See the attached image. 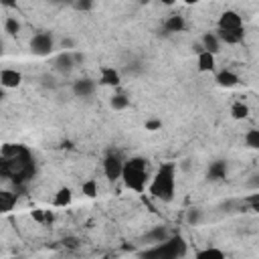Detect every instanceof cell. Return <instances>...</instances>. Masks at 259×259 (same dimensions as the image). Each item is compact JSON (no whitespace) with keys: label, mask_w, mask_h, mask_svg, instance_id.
<instances>
[{"label":"cell","mask_w":259,"mask_h":259,"mask_svg":"<svg viewBox=\"0 0 259 259\" xmlns=\"http://www.w3.org/2000/svg\"><path fill=\"white\" fill-rule=\"evenodd\" d=\"M148 190L154 198L162 200V202H170L174 198L176 192V166L174 164H162L158 168V172L152 176Z\"/></svg>","instance_id":"6da1fadb"},{"label":"cell","mask_w":259,"mask_h":259,"mask_svg":"<svg viewBox=\"0 0 259 259\" xmlns=\"http://www.w3.org/2000/svg\"><path fill=\"white\" fill-rule=\"evenodd\" d=\"M121 180H123V184H125L130 190L144 192L146 186H148L150 180H152V178H150V170H148V162H146L144 158H140V156L125 160Z\"/></svg>","instance_id":"7a4b0ae2"},{"label":"cell","mask_w":259,"mask_h":259,"mask_svg":"<svg viewBox=\"0 0 259 259\" xmlns=\"http://www.w3.org/2000/svg\"><path fill=\"white\" fill-rule=\"evenodd\" d=\"M217 34L221 38V42H227V45H237L243 40V16L235 10H227L221 14L219 18V24H217Z\"/></svg>","instance_id":"3957f363"},{"label":"cell","mask_w":259,"mask_h":259,"mask_svg":"<svg viewBox=\"0 0 259 259\" xmlns=\"http://www.w3.org/2000/svg\"><path fill=\"white\" fill-rule=\"evenodd\" d=\"M53 49H55V38H53L51 32L42 30V32L32 34V38H30V51H32L34 55L47 57V55L53 53Z\"/></svg>","instance_id":"277c9868"},{"label":"cell","mask_w":259,"mask_h":259,"mask_svg":"<svg viewBox=\"0 0 259 259\" xmlns=\"http://www.w3.org/2000/svg\"><path fill=\"white\" fill-rule=\"evenodd\" d=\"M123 164H125V160H121L117 154H109V156L103 160V172H105V176H107L109 180L121 178V174H123Z\"/></svg>","instance_id":"5b68a950"},{"label":"cell","mask_w":259,"mask_h":259,"mask_svg":"<svg viewBox=\"0 0 259 259\" xmlns=\"http://www.w3.org/2000/svg\"><path fill=\"white\" fill-rule=\"evenodd\" d=\"M75 67H77V61H75V53H73V51H63V53L57 55V59H55V69H57L59 73L67 75V73H71Z\"/></svg>","instance_id":"8992f818"},{"label":"cell","mask_w":259,"mask_h":259,"mask_svg":"<svg viewBox=\"0 0 259 259\" xmlns=\"http://www.w3.org/2000/svg\"><path fill=\"white\" fill-rule=\"evenodd\" d=\"M95 81L93 79H89V77H83V79H77L75 83H73V93H75V97H83V99H87V97H91L93 93H95Z\"/></svg>","instance_id":"52a82bcc"},{"label":"cell","mask_w":259,"mask_h":259,"mask_svg":"<svg viewBox=\"0 0 259 259\" xmlns=\"http://www.w3.org/2000/svg\"><path fill=\"white\" fill-rule=\"evenodd\" d=\"M221 38H219V34L217 32H204L202 34V38H200V47H198V53L200 51H206V53H210V55H217L219 51H221Z\"/></svg>","instance_id":"ba28073f"},{"label":"cell","mask_w":259,"mask_h":259,"mask_svg":"<svg viewBox=\"0 0 259 259\" xmlns=\"http://www.w3.org/2000/svg\"><path fill=\"white\" fill-rule=\"evenodd\" d=\"M22 81V75L16 71V69H2L0 73V83L4 89H12V87H18Z\"/></svg>","instance_id":"9c48e42d"},{"label":"cell","mask_w":259,"mask_h":259,"mask_svg":"<svg viewBox=\"0 0 259 259\" xmlns=\"http://www.w3.org/2000/svg\"><path fill=\"white\" fill-rule=\"evenodd\" d=\"M170 239V235H168V231L164 229V227H154V229H150L146 235H144V241L148 243V245H160V243H164V241H168Z\"/></svg>","instance_id":"30bf717a"},{"label":"cell","mask_w":259,"mask_h":259,"mask_svg":"<svg viewBox=\"0 0 259 259\" xmlns=\"http://www.w3.org/2000/svg\"><path fill=\"white\" fill-rule=\"evenodd\" d=\"M99 83H103V85H111V87H117V85H119V73H117L113 67H103V69H101Z\"/></svg>","instance_id":"8fae6325"},{"label":"cell","mask_w":259,"mask_h":259,"mask_svg":"<svg viewBox=\"0 0 259 259\" xmlns=\"http://www.w3.org/2000/svg\"><path fill=\"white\" fill-rule=\"evenodd\" d=\"M217 83H219L221 87H235V85L239 83V77H237L233 71L223 69V71L217 73Z\"/></svg>","instance_id":"7c38bea8"},{"label":"cell","mask_w":259,"mask_h":259,"mask_svg":"<svg viewBox=\"0 0 259 259\" xmlns=\"http://www.w3.org/2000/svg\"><path fill=\"white\" fill-rule=\"evenodd\" d=\"M225 176H227V162H223V160L210 162V166H208V178L210 180H223Z\"/></svg>","instance_id":"4fadbf2b"},{"label":"cell","mask_w":259,"mask_h":259,"mask_svg":"<svg viewBox=\"0 0 259 259\" xmlns=\"http://www.w3.org/2000/svg\"><path fill=\"white\" fill-rule=\"evenodd\" d=\"M198 71H214V55L200 51L198 53Z\"/></svg>","instance_id":"5bb4252c"},{"label":"cell","mask_w":259,"mask_h":259,"mask_svg":"<svg viewBox=\"0 0 259 259\" xmlns=\"http://www.w3.org/2000/svg\"><path fill=\"white\" fill-rule=\"evenodd\" d=\"M164 26H166V30H168V32H180V30H184V18H182V16H178V14L168 16V18H166V22H164Z\"/></svg>","instance_id":"9a60e30c"},{"label":"cell","mask_w":259,"mask_h":259,"mask_svg":"<svg viewBox=\"0 0 259 259\" xmlns=\"http://www.w3.org/2000/svg\"><path fill=\"white\" fill-rule=\"evenodd\" d=\"M194 259H225V253L219 247H206V249H200Z\"/></svg>","instance_id":"2e32d148"},{"label":"cell","mask_w":259,"mask_h":259,"mask_svg":"<svg viewBox=\"0 0 259 259\" xmlns=\"http://www.w3.org/2000/svg\"><path fill=\"white\" fill-rule=\"evenodd\" d=\"M16 204V194H12V192H0V210L2 212H8V210H12V206Z\"/></svg>","instance_id":"e0dca14e"},{"label":"cell","mask_w":259,"mask_h":259,"mask_svg":"<svg viewBox=\"0 0 259 259\" xmlns=\"http://www.w3.org/2000/svg\"><path fill=\"white\" fill-rule=\"evenodd\" d=\"M245 144L253 150H259V127H251L245 132Z\"/></svg>","instance_id":"ac0fdd59"},{"label":"cell","mask_w":259,"mask_h":259,"mask_svg":"<svg viewBox=\"0 0 259 259\" xmlns=\"http://www.w3.org/2000/svg\"><path fill=\"white\" fill-rule=\"evenodd\" d=\"M109 105H111L115 111H121V109H125V107L130 105V99H127L123 93H115V95L109 99Z\"/></svg>","instance_id":"d6986e66"},{"label":"cell","mask_w":259,"mask_h":259,"mask_svg":"<svg viewBox=\"0 0 259 259\" xmlns=\"http://www.w3.org/2000/svg\"><path fill=\"white\" fill-rule=\"evenodd\" d=\"M247 113H249V107H247L243 101H235V103L231 105V115H233L235 119H245Z\"/></svg>","instance_id":"ffe728a7"},{"label":"cell","mask_w":259,"mask_h":259,"mask_svg":"<svg viewBox=\"0 0 259 259\" xmlns=\"http://www.w3.org/2000/svg\"><path fill=\"white\" fill-rule=\"evenodd\" d=\"M55 206H67L71 202V190L69 188H61L57 194H55Z\"/></svg>","instance_id":"44dd1931"},{"label":"cell","mask_w":259,"mask_h":259,"mask_svg":"<svg viewBox=\"0 0 259 259\" xmlns=\"http://www.w3.org/2000/svg\"><path fill=\"white\" fill-rule=\"evenodd\" d=\"M4 30H6L8 34H18L20 22H18L14 16H6V20H4Z\"/></svg>","instance_id":"7402d4cb"},{"label":"cell","mask_w":259,"mask_h":259,"mask_svg":"<svg viewBox=\"0 0 259 259\" xmlns=\"http://www.w3.org/2000/svg\"><path fill=\"white\" fill-rule=\"evenodd\" d=\"M81 192H83L85 196H95V194H97V182H95L93 178L85 180V182L81 184Z\"/></svg>","instance_id":"603a6c76"},{"label":"cell","mask_w":259,"mask_h":259,"mask_svg":"<svg viewBox=\"0 0 259 259\" xmlns=\"http://www.w3.org/2000/svg\"><path fill=\"white\" fill-rule=\"evenodd\" d=\"M200 221H202V210H200V208H190L188 214H186V223L196 227Z\"/></svg>","instance_id":"cb8c5ba5"},{"label":"cell","mask_w":259,"mask_h":259,"mask_svg":"<svg viewBox=\"0 0 259 259\" xmlns=\"http://www.w3.org/2000/svg\"><path fill=\"white\" fill-rule=\"evenodd\" d=\"M73 6H75L77 10H89V8H93V4H91V2H75Z\"/></svg>","instance_id":"d4e9b609"},{"label":"cell","mask_w":259,"mask_h":259,"mask_svg":"<svg viewBox=\"0 0 259 259\" xmlns=\"http://www.w3.org/2000/svg\"><path fill=\"white\" fill-rule=\"evenodd\" d=\"M146 127H148V130H158V127H160V121H148Z\"/></svg>","instance_id":"484cf974"}]
</instances>
